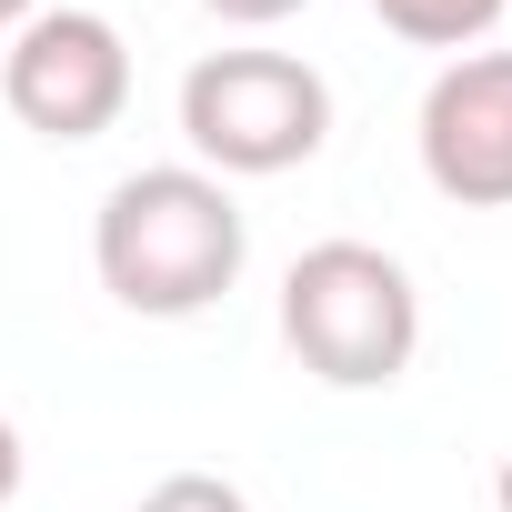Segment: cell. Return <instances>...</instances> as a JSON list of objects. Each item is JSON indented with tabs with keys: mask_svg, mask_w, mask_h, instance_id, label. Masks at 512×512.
<instances>
[{
	"mask_svg": "<svg viewBox=\"0 0 512 512\" xmlns=\"http://www.w3.org/2000/svg\"><path fill=\"white\" fill-rule=\"evenodd\" d=\"M241 201L231 181H211L201 161H161V171H131L111 181L101 221H91V262H101V292L141 322H191L211 312L231 282H241Z\"/></svg>",
	"mask_w": 512,
	"mask_h": 512,
	"instance_id": "6da1fadb",
	"label": "cell"
},
{
	"mask_svg": "<svg viewBox=\"0 0 512 512\" xmlns=\"http://www.w3.org/2000/svg\"><path fill=\"white\" fill-rule=\"evenodd\" d=\"M372 11H382V31L412 41V51H472L512 0H372Z\"/></svg>",
	"mask_w": 512,
	"mask_h": 512,
	"instance_id": "8992f818",
	"label": "cell"
},
{
	"mask_svg": "<svg viewBox=\"0 0 512 512\" xmlns=\"http://www.w3.org/2000/svg\"><path fill=\"white\" fill-rule=\"evenodd\" d=\"M282 342L332 392H382L422 352V292L382 241H312L282 272Z\"/></svg>",
	"mask_w": 512,
	"mask_h": 512,
	"instance_id": "7a4b0ae2",
	"label": "cell"
},
{
	"mask_svg": "<svg viewBox=\"0 0 512 512\" xmlns=\"http://www.w3.org/2000/svg\"><path fill=\"white\" fill-rule=\"evenodd\" d=\"M131 512H251V502H241V482H221V472H171V482H151Z\"/></svg>",
	"mask_w": 512,
	"mask_h": 512,
	"instance_id": "52a82bcc",
	"label": "cell"
},
{
	"mask_svg": "<svg viewBox=\"0 0 512 512\" xmlns=\"http://www.w3.org/2000/svg\"><path fill=\"white\" fill-rule=\"evenodd\" d=\"M21 492V432H11V412H0V502Z\"/></svg>",
	"mask_w": 512,
	"mask_h": 512,
	"instance_id": "9c48e42d",
	"label": "cell"
},
{
	"mask_svg": "<svg viewBox=\"0 0 512 512\" xmlns=\"http://www.w3.org/2000/svg\"><path fill=\"white\" fill-rule=\"evenodd\" d=\"M181 141L211 181H272L332 141V81L292 51H211L181 71Z\"/></svg>",
	"mask_w": 512,
	"mask_h": 512,
	"instance_id": "3957f363",
	"label": "cell"
},
{
	"mask_svg": "<svg viewBox=\"0 0 512 512\" xmlns=\"http://www.w3.org/2000/svg\"><path fill=\"white\" fill-rule=\"evenodd\" d=\"M31 11H41V0H0V41H11V31H21Z\"/></svg>",
	"mask_w": 512,
	"mask_h": 512,
	"instance_id": "30bf717a",
	"label": "cell"
},
{
	"mask_svg": "<svg viewBox=\"0 0 512 512\" xmlns=\"http://www.w3.org/2000/svg\"><path fill=\"white\" fill-rule=\"evenodd\" d=\"M201 11H221V21H241V31H272V21L302 11V0H201Z\"/></svg>",
	"mask_w": 512,
	"mask_h": 512,
	"instance_id": "ba28073f",
	"label": "cell"
},
{
	"mask_svg": "<svg viewBox=\"0 0 512 512\" xmlns=\"http://www.w3.org/2000/svg\"><path fill=\"white\" fill-rule=\"evenodd\" d=\"M492 492H502V512H512V462H502V482H492Z\"/></svg>",
	"mask_w": 512,
	"mask_h": 512,
	"instance_id": "8fae6325",
	"label": "cell"
},
{
	"mask_svg": "<svg viewBox=\"0 0 512 512\" xmlns=\"http://www.w3.org/2000/svg\"><path fill=\"white\" fill-rule=\"evenodd\" d=\"M0 101L41 141H101L131 111V41L101 11H31L0 51Z\"/></svg>",
	"mask_w": 512,
	"mask_h": 512,
	"instance_id": "277c9868",
	"label": "cell"
},
{
	"mask_svg": "<svg viewBox=\"0 0 512 512\" xmlns=\"http://www.w3.org/2000/svg\"><path fill=\"white\" fill-rule=\"evenodd\" d=\"M422 181L462 211H512V51H462L422 91Z\"/></svg>",
	"mask_w": 512,
	"mask_h": 512,
	"instance_id": "5b68a950",
	"label": "cell"
}]
</instances>
